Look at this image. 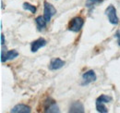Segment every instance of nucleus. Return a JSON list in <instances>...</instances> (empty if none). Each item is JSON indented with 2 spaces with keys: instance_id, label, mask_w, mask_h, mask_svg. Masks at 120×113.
Returning <instances> with one entry per match:
<instances>
[{
  "instance_id": "1",
  "label": "nucleus",
  "mask_w": 120,
  "mask_h": 113,
  "mask_svg": "<svg viewBox=\"0 0 120 113\" xmlns=\"http://www.w3.org/2000/svg\"><path fill=\"white\" fill-rule=\"evenodd\" d=\"M84 25V19L80 16L73 18L68 24V30L73 32H79Z\"/></svg>"
},
{
  "instance_id": "2",
  "label": "nucleus",
  "mask_w": 120,
  "mask_h": 113,
  "mask_svg": "<svg viewBox=\"0 0 120 113\" xmlns=\"http://www.w3.org/2000/svg\"><path fill=\"white\" fill-rule=\"evenodd\" d=\"M105 15L107 16L108 18V20L111 24H114V25H117L119 23V19L117 17L116 14V8L113 6V5H110L106 8L105 9Z\"/></svg>"
},
{
  "instance_id": "3",
  "label": "nucleus",
  "mask_w": 120,
  "mask_h": 113,
  "mask_svg": "<svg viewBox=\"0 0 120 113\" xmlns=\"http://www.w3.org/2000/svg\"><path fill=\"white\" fill-rule=\"evenodd\" d=\"M56 13V9L55 8V7L52 4L48 3L47 1H44V17L47 23L51 20L52 17L55 16Z\"/></svg>"
},
{
  "instance_id": "4",
  "label": "nucleus",
  "mask_w": 120,
  "mask_h": 113,
  "mask_svg": "<svg viewBox=\"0 0 120 113\" xmlns=\"http://www.w3.org/2000/svg\"><path fill=\"white\" fill-rule=\"evenodd\" d=\"M44 111L45 112H48V113H58L60 111L57 105H56V102L52 98H47L44 102Z\"/></svg>"
},
{
  "instance_id": "5",
  "label": "nucleus",
  "mask_w": 120,
  "mask_h": 113,
  "mask_svg": "<svg viewBox=\"0 0 120 113\" xmlns=\"http://www.w3.org/2000/svg\"><path fill=\"white\" fill-rule=\"evenodd\" d=\"M97 79V76L95 74L94 71L92 70H90V71H86L83 73L82 75V83H81V85H87L90 84V83H93L95 82Z\"/></svg>"
},
{
  "instance_id": "6",
  "label": "nucleus",
  "mask_w": 120,
  "mask_h": 113,
  "mask_svg": "<svg viewBox=\"0 0 120 113\" xmlns=\"http://www.w3.org/2000/svg\"><path fill=\"white\" fill-rule=\"evenodd\" d=\"M18 56H19L18 51H16L14 49L13 50H8L6 53H4V51L2 50L1 51V62L4 63V62H6L8 60H10V59L15 58Z\"/></svg>"
},
{
  "instance_id": "7",
  "label": "nucleus",
  "mask_w": 120,
  "mask_h": 113,
  "mask_svg": "<svg viewBox=\"0 0 120 113\" xmlns=\"http://www.w3.org/2000/svg\"><path fill=\"white\" fill-rule=\"evenodd\" d=\"M46 40H45V38H38L37 40H35V41H33V42L31 43V44H30V51L31 52H33V53H35V52H37L41 47H44L46 45Z\"/></svg>"
},
{
  "instance_id": "8",
  "label": "nucleus",
  "mask_w": 120,
  "mask_h": 113,
  "mask_svg": "<svg viewBox=\"0 0 120 113\" xmlns=\"http://www.w3.org/2000/svg\"><path fill=\"white\" fill-rule=\"evenodd\" d=\"M65 65V61L62 60L61 58L58 57H55L53 59H51L50 61V64H49V70L51 71H56V70H59L62 67H64Z\"/></svg>"
},
{
  "instance_id": "9",
  "label": "nucleus",
  "mask_w": 120,
  "mask_h": 113,
  "mask_svg": "<svg viewBox=\"0 0 120 113\" xmlns=\"http://www.w3.org/2000/svg\"><path fill=\"white\" fill-rule=\"evenodd\" d=\"M69 112L72 113H83L84 112V107L82 103L79 101H75L70 105L69 108Z\"/></svg>"
},
{
  "instance_id": "10",
  "label": "nucleus",
  "mask_w": 120,
  "mask_h": 113,
  "mask_svg": "<svg viewBox=\"0 0 120 113\" xmlns=\"http://www.w3.org/2000/svg\"><path fill=\"white\" fill-rule=\"evenodd\" d=\"M31 111L30 108L24 104H19L11 109V112L13 113H30Z\"/></svg>"
},
{
  "instance_id": "11",
  "label": "nucleus",
  "mask_w": 120,
  "mask_h": 113,
  "mask_svg": "<svg viewBox=\"0 0 120 113\" xmlns=\"http://www.w3.org/2000/svg\"><path fill=\"white\" fill-rule=\"evenodd\" d=\"M35 22H36L37 28H38L39 31H42L43 29H45L46 27V24H47V21L45 20L44 16H38L35 19Z\"/></svg>"
},
{
  "instance_id": "12",
  "label": "nucleus",
  "mask_w": 120,
  "mask_h": 113,
  "mask_svg": "<svg viewBox=\"0 0 120 113\" xmlns=\"http://www.w3.org/2000/svg\"><path fill=\"white\" fill-rule=\"evenodd\" d=\"M96 109H97L98 112H101V113L108 112V109H107V108L105 106V103L100 102V101H97V100H96Z\"/></svg>"
},
{
  "instance_id": "13",
  "label": "nucleus",
  "mask_w": 120,
  "mask_h": 113,
  "mask_svg": "<svg viewBox=\"0 0 120 113\" xmlns=\"http://www.w3.org/2000/svg\"><path fill=\"white\" fill-rule=\"evenodd\" d=\"M103 2H104V0H87L86 3H85V6L90 10V9H92V8H94L95 5L101 4V3H103Z\"/></svg>"
},
{
  "instance_id": "14",
  "label": "nucleus",
  "mask_w": 120,
  "mask_h": 113,
  "mask_svg": "<svg viewBox=\"0 0 120 113\" xmlns=\"http://www.w3.org/2000/svg\"><path fill=\"white\" fill-rule=\"evenodd\" d=\"M22 7H23V8H24L25 10L30 11L32 14H34V13L36 12V7H35V6H33V5H31V4H30V3L25 2V3H23Z\"/></svg>"
},
{
  "instance_id": "15",
  "label": "nucleus",
  "mask_w": 120,
  "mask_h": 113,
  "mask_svg": "<svg viewBox=\"0 0 120 113\" xmlns=\"http://www.w3.org/2000/svg\"><path fill=\"white\" fill-rule=\"evenodd\" d=\"M97 101H100V102H103V103H109L112 101V97H108L106 95H101L98 98L96 99Z\"/></svg>"
},
{
  "instance_id": "16",
  "label": "nucleus",
  "mask_w": 120,
  "mask_h": 113,
  "mask_svg": "<svg viewBox=\"0 0 120 113\" xmlns=\"http://www.w3.org/2000/svg\"><path fill=\"white\" fill-rule=\"evenodd\" d=\"M115 36L117 38V43H118V45L120 46V31H118V32L115 34Z\"/></svg>"
},
{
  "instance_id": "17",
  "label": "nucleus",
  "mask_w": 120,
  "mask_h": 113,
  "mask_svg": "<svg viewBox=\"0 0 120 113\" xmlns=\"http://www.w3.org/2000/svg\"><path fill=\"white\" fill-rule=\"evenodd\" d=\"M1 44L4 45L5 44V37H4V34L1 33Z\"/></svg>"
}]
</instances>
